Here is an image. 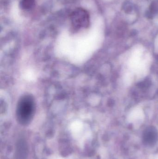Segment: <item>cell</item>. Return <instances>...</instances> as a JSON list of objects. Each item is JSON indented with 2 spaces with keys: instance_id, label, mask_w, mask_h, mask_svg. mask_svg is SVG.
I'll list each match as a JSON object with an SVG mask.
<instances>
[{
  "instance_id": "277c9868",
  "label": "cell",
  "mask_w": 158,
  "mask_h": 159,
  "mask_svg": "<svg viewBox=\"0 0 158 159\" xmlns=\"http://www.w3.org/2000/svg\"><path fill=\"white\" fill-rule=\"evenodd\" d=\"M158 8V5L157 3H156V2H154L151 5V6L150 7V13H151L152 14V15H154V14L156 13L157 10Z\"/></svg>"
},
{
  "instance_id": "7a4b0ae2",
  "label": "cell",
  "mask_w": 158,
  "mask_h": 159,
  "mask_svg": "<svg viewBox=\"0 0 158 159\" xmlns=\"http://www.w3.org/2000/svg\"><path fill=\"white\" fill-rule=\"evenodd\" d=\"M70 18L72 26L77 30L86 28L90 24V15L84 8L79 7L75 9Z\"/></svg>"
},
{
  "instance_id": "3957f363",
  "label": "cell",
  "mask_w": 158,
  "mask_h": 159,
  "mask_svg": "<svg viewBox=\"0 0 158 159\" xmlns=\"http://www.w3.org/2000/svg\"><path fill=\"white\" fill-rule=\"evenodd\" d=\"M35 3V0H22L20 6L22 9L28 10L33 7Z\"/></svg>"
},
{
  "instance_id": "6da1fadb",
  "label": "cell",
  "mask_w": 158,
  "mask_h": 159,
  "mask_svg": "<svg viewBox=\"0 0 158 159\" xmlns=\"http://www.w3.org/2000/svg\"><path fill=\"white\" fill-rule=\"evenodd\" d=\"M35 108V101L33 96L30 94L23 95L17 105V117L21 122H28L33 117Z\"/></svg>"
}]
</instances>
